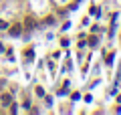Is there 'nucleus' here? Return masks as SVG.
I'll return each mask as SVG.
<instances>
[{
  "mask_svg": "<svg viewBox=\"0 0 121 115\" xmlns=\"http://www.w3.org/2000/svg\"><path fill=\"white\" fill-rule=\"evenodd\" d=\"M8 32H10V36H20V34H22V24L16 22V24L8 26Z\"/></svg>",
  "mask_w": 121,
  "mask_h": 115,
  "instance_id": "f257e3e1",
  "label": "nucleus"
},
{
  "mask_svg": "<svg viewBox=\"0 0 121 115\" xmlns=\"http://www.w3.org/2000/svg\"><path fill=\"white\" fill-rule=\"evenodd\" d=\"M0 103H2L4 107L12 105V93H2V97H0Z\"/></svg>",
  "mask_w": 121,
  "mask_h": 115,
  "instance_id": "f03ea898",
  "label": "nucleus"
},
{
  "mask_svg": "<svg viewBox=\"0 0 121 115\" xmlns=\"http://www.w3.org/2000/svg\"><path fill=\"white\" fill-rule=\"evenodd\" d=\"M8 22H6V20H2V18H0V30H8Z\"/></svg>",
  "mask_w": 121,
  "mask_h": 115,
  "instance_id": "7ed1b4c3",
  "label": "nucleus"
},
{
  "mask_svg": "<svg viewBox=\"0 0 121 115\" xmlns=\"http://www.w3.org/2000/svg\"><path fill=\"white\" fill-rule=\"evenodd\" d=\"M35 93L39 95V97H44V89H43V87H40V85H39V87H36V89H35Z\"/></svg>",
  "mask_w": 121,
  "mask_h": 115,
  "instance_id": "20e7f679",
  "label": "nucleus"
},
{
  "mask_svg": "<svg viewBox=\"0 0 121 115\" xmlns=\"http://www.w3.org/2000/svg\"><path fill=\"white\" fill-rule=\"evenodd\" d=\"M69 38H60V47H63V49H69Z\"/></svg>",
  "mask_w": 121,
  "mask_h": 115,
  "instance_id": "39448f33",
  "label": "nucleus"
},
{
  "mask_svg": "<svg viewBox=\"0 0 121 115\" xmlns=\"http://www.w3.org/2000/svg\"><path fill=\"white\" fill-rule=\"evenodd\" d=\"M87 44H89V47H97V36H91Z\"/></svg>",
  "mask_w": 121,
  "mask_h": 115,
  "instance_id": "423d86ee",
  "label": "nucleus"
},
{
  "mask_svg": "<svg viewBox=\"0 0 121 115\" xmlns=\"http://www.w3.org/2000/svg\"><path fill=\"white\" fill-rule=\"evenodd\" d=\"M91 14H101V10L97 8V4H91Z\"/></svg>",
  "mask_w": 121,
  "mask_h": 115,
  "instance_id": "0eeeda50",
  "label": "nucleus"
},
{
  "mask_svg": "<svg viewBox=\"0 0 121 115\" xmlns=\"http://www.w3.org/2000/svg\"><path fill=\"white\" fill-rule=\"evenodd\" d=\"M24 55H26V61H30V59H32V49H26Z\"/></svg>",
  "mask_w": 121,
  "mask_h": 115,
  "instance_id": "6e6552de",
  "label": "nucleus"
},
{
  "mask_svg": "<svg viewBox=\"0 0 121 115\" xmlns=\"http://www.w3.org/2000/svg\"><path fill=\"white\" fill-rule=\"evenodd\" d=\"M113 57H115L113 53H111V55H107V59H105V63H107V65H113Z\"/></svg>",
  "mask_w": 121,
  "mask_h": 115,
  "instance_id": "1a4fd4ad",
  "label": "nucleus"
},
{
  "mask_svg": "<svg viewBox=\"0 0 121 115\" xmlns=\"http://www.w3.org/2000/svg\"><path fill=\"white\" fill-rule=\"evenodd\" d=\"M44 101H47L48 105H52V97H51V95H44Z\"/></svg>",
  "mask_w": 121,
  "mask_h": 115,
  "instance_id": "9d476101",
  "label": "nucleus"
},
{
  "mask_svg": "<svg viewBox=\"0 0 121 115\" xmlns=\"http://www.w3.org/2000/svg\"><path fill=\"white\" fill-rule=\"evenodd\" d=\"M44 22H47V24H52V22H55V18H52V16H47V20H44Z\"/></svg>",
  "mask_w": 121,
  "mask_h": 115,
  "instance_id": "9b49d317",
  "label": "nucleus"
},
{
  "mask_svg": "<svg viewBox=\"0 0 121 115\" xmlns=\"http://www.w3.org/2000/svg\"><path fill=\"white\" fill-rule=\"evenodd\" d=\"M4 87H6V81H4V79H0V91L4 89Z\"/></svg>",
  "mask_w": 121,
  "mask_h": 115,
  "instance_id": "f8f14e48",
  "label": "nucleus"
}]
</instances>
